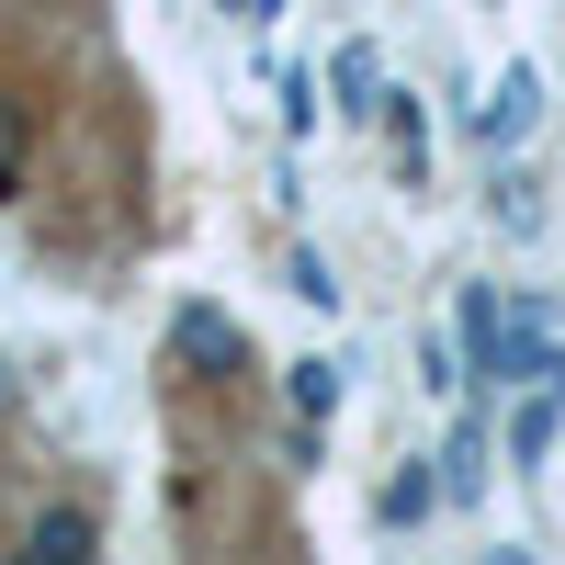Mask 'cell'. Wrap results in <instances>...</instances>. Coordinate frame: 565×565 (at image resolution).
I'll return each instance as SVG.
<instances>
[{
  "instance_id": "1",
  "label": "cell",
  "mask_w": 565,
  "mask_h": 565,
  "mask_svg": "<svg viewBox=\"0 0 565 565\" xmlns=\"http://www.w3.org/2000/svg\"><path fill=\"white\" fill-rule=\"evenodd\" d=\"M532 114H543V68H498V90L476 103V136H487V148H521Z\"/></svg>"
},
{
  "instance_id": "2",
  "label": "cell",
  "mask_w": 565,
  "mask_h": 565,
  "mask_svg": "<svg viewBox=\"0 0 565 565\" xmlns=\"http://www.w3.org/2000/svg\"><path fill=\"white\" fill-rule=\"evenodd\" d=\"M554 441H565V351H554V373H543V396L509 418V463H543Z\"/></svg>"
},
{
  "instance_id": "3",
  "label": "cell",
  "mask_w": 565,
  "mask_h": 565,
  "mask_svg": "<svg viewBox=\"0 0 565 565\" xmlns=\"http://www.w3.org/2000/svg\"><path fill=\"white\" fill-rule=\"evenodd\" d=\"M170 351H181V362H215V351H238V317H215V306H181Z\"/></svg>"
},
{
  "instance_id": "4",
  "label": "cell",
  "mask_w": 565,
  "mask_h": 565,
  "mask_svg": "<svg viewBox=\"0 0 565 565\" xmlns=\"http://www.w3.org/2000/svg\"><path fill=\"white\" fill-rule=\"evenodd\" d=\"M385 136H396V159H407V193H418V170H430V125H418V90H385Z\"/></svg>"
},
{
  "instance_id": "5",
  "label": "cell",
  "mask_w": 565,
  "mask_h": 565,
  "mask_svg": "<svg viewBox=\"0 0 565 565\" xmlns=\"http://www.w3.org/2000/svg\"><path fill=\"white\" fill-rule=\"evenodd\" d=\"M498 226L509 238H543V181L532 170H498Z\"/></svg>"
},
{
  "instance_id": "6",
  "label": "cell",
  "mask_w": 565,
  "mask_h": 565,
  "mask_svg": "<svg viewBox=\"0 0 565 565\" xmlns=\"http://www.w3.org/2000/svg\"><path fill=\"white\" fill-rule=\"evenodd\" d=\"M430 498H441V476H418V463H407V476L373 498V521H385V532H407V521H430Z\"/></svg>"
},
{
  "instance_id": "7",
  "label": "cell",
  "mask_w": 565,
  "mask_h": 565,
  "mask_svg": "<svg viewBox=\"0 0 565 565\" xmlns=\"http://www.w3.org/2000/svg\"><path fill=\"white\" fill-rule=\"evenodd\" d=\"M282 396H295V418H328V407H340V362H295V373H282Z\"/></svg>"
},
{
  "instance_id": "8",
  "label": "cell",
  "mask_w": 565,
  "mask_h": 565,
  "mask_svg": "<svg viewBox=\"0 0 565 565\" xmlns=\"http://www.w3.org/2000/svg\"><path fill=\"white\" fill-rule=\"evenodd\" d=\"M90 543H103V532H90V509H45V521H34V554H57V565H79Z\"/></svg>"
},
{
  "instance_id": "9",
  "label": "cell",
  "mask_w": 565,
  "mask_h": 565,
  "mask_svg": "<svg viewBox=\"0 0 565 565\" xmlns=\"http://www.w3.org/2000/svg\"><path fill=\"white\" fill-rule=\"evenodd\" d=\"M328 90H340V114H385V103H373V57H362V45H340V68H328Z\"/></svg>"
},
{
  "instance_id": "10",
  "label": "cell",
  "mask_w": 565,
  "mask_h": 565,
  "mask_svg": "<svg viewBox=\"0 0 565 565\" xmlns=\"http://www.w3.org/2000/svg\"><path fill=\"white\" fill-rule=\"evenodd\" d=\"M476 476H487V430L463 418V430H452V476H441V487H452V498H476Z\"/></svg>"
},
{
  "instance_id": "11",
  "label": "cell",
  "mask_w": 565,
  "mask_h": 565,
  "mask_svg": "<svg viewBox=\"0 0 565 565\" xmlns=\"http://www.w3.org/2000/svg\"><path fill=\"white\" fill-rule=\"evenodd\" d=\"M0 204H23V159L12 148H0Z\"/></svg>"
},
{
  "instance_id": "12",
  "label": "cell",
  "mask_w": 565,
  "mask_h": 565,
  "mask_svg": "<svg viewBox=\"0 0 565 565\" xmlns=\"http://www.w3.org/2000/svg\"><path fill=\"white\" fill-rule=\"evenodd\" d=\"M238 12H249V23H271V12H282V0H238Z\"/></svg>"
}]
</instances>
